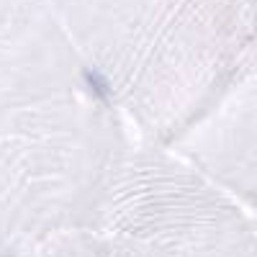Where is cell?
<instances>
[{"instance_id":"obj_1","label":"cell","mask_w":257,"mask_h":257,"mask_svg":"<svg viewBox=\"0 0 257 257\" xmlns=\"http://www.w3.org/2000/svg\"><path fill=\"white\" fill-rule=\"evenodd\" d=\"M85 82L90 85V90H93L100 100H108V98H111V85H108V80H105L100 72H95V70H85Z\"/></svg>"}]
</instances>
